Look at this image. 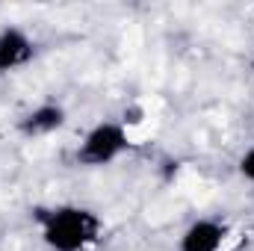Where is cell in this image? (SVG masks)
<instances>
[{"label":"cell","instance_id":"1","mask_svg":"<svg viewBox=\"0 0 254 251\" xmlns=\"http://www.w3.org/2000/svg\"><path fill=\"white\" fill-rule=\"evenodd\" d=\"M39 222H42V240L51 251H86L101 237L98 213L77 207V204L42 210Z\"/></svg>","mask_w":254,"mask_h":251},{"label":"cell","instance_id":"2","mask_svg":"<svg viewBox=\"0 0 254 251\" xmlns=\"http://www.w3.org/2000/svg\"><path fill=\"white\" fill-rule=\"evenodd\" d=\"M127 145H130V139H127V127L122 122H98L83 136V142L77 148V163L92 166V169L110 166L125 154Z\"/></svg>","mask_w":254,"mask_h":251},{"label":"cell","instance_id":"3","mask_svg":"<svg viewBox=\"0 0 254 251\" xmlns=\"http://www.w3.org/2000/svg\"><path fill=\"white\" fill-rule=\"evenodd\" d=\"M228 240V228L219 219H195L181 234L178 251H222Z\"/></svg>","mask_w":254,"mask_h":251},{"label":"cell","instance_id":"4","mask_svg":"<svg viewBox=\"0 0 254 251\" xmlns=\"http://www.w3.org/2000/svg\"><path fill=\"white\" fill-rule=\"evenodd\" d=\"M36 54L33 39L21 27H3L0 30V74H9L21 65H27Z\"/></svg>","mask_w":254,"mask_h":251},{"label":"cell","instance_id":"5","mask_svg":"<svg viewBox=\"0 0 254 251\" xmlns=\"http://www.w3.org/2000/svg\"><path fill=\"white\" fill-rule=\"evenodd\" d=\"M65 125V110L60 104H42L36 110H30L21 122H18V130L24 136H48L54 130H60Z\"/></svg>","mask_w":254,"mask_h":251},{"label":"cell","instance_id":"6","mask_svg":"<svg viewBox=\"0 0 254 251\" xmlns=\"http://www.w3.org/2000/svg\"><path fill=\"white\" fill-rule=\"evenodd\" d=\"M240 175H243L249 184H254V145L240 157Z\"/></svg>","mask_w":254,"mask_h":251}]
</instances>
